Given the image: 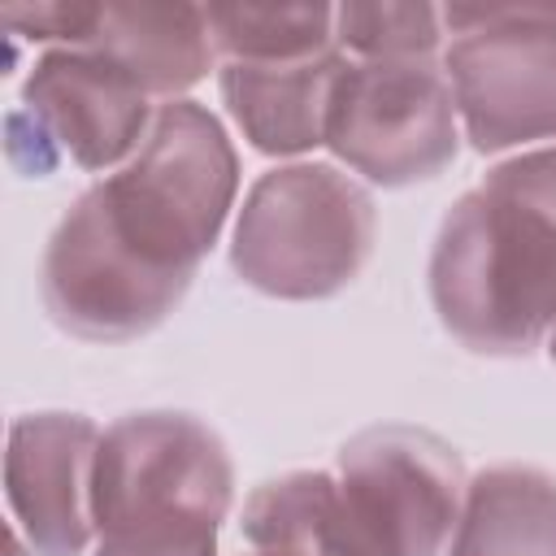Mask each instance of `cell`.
Returning <instances> with one entry per match:
<instances>
[{
    "label": "cell",
    "mask_w": 556,
    "mask_h": 556,
    "mask_svg": "<svg viewBox=\"0 0 556 556\" xmlns=\"http://www.w3.org/2000/svg\"><path fill=\"white\" fill-rule=\"evenodd\" d=\"M430 304L482 356H526L556 326V148L521 152L443 217L430 248Z\"/></svg>",
    "instance_id": "1"
},
{
    "label": "cell",
    "mask_w": 556,
    "mask_h": 556,
    "mask_svg": "<svg viewBox=\"0 0 556 556\" xmlns=\"http://www.w3.org/2000/svg\"><path fill=\"white\" fill-rule=\"evenodd\" d=\"M230 500V452L200 417L169 408L117 417L96 447L91 556H217Z\"/></svg>",
    "instance_id": "2"
},
{
    "label": "cell",
    "mask_w": 556,
    "mask_h": 556,
    "mask_svg": "<svg viewBox=\"0 0 556 556\" xmlns=\"http://www.w3.org/2000/svg\"><path fill=\"white\" fill-rule=\"evenodd\" d=\"M374 195L326 161L261 174L243 195L230 265L278 300H326L343 291L374 252Z\"/></svg>",
    "instance_id": "3"
},
{
    "label": "cell",
    "mask_w": 556,
    "mask_h": 556,
    "mask_svg": "<svg viewBox=\"0 0 556 556\" xmlns=\"http://www.w3.org/2000/svg\"><path fill=\"white\" fill-rule=\"evenodd\" d=\"M96 187L130 248L195 278L235 204L239 156L200 100H169L135 156Z\"/></svg>",
    "instance_id": "4"
},
{
    "label": "cell",
    "mask_w": 556,
    "mask_h": 556,
    "mask_svg": "<svg viewBox=\"0 0 556 556\" xmlns=\"http://www.w3.org/2000/svg\"><path fill=\"white\" fill-rule=\"evenodd\" d=\"M443 74L478 152L556 139V4H452Z\"/></svg>",
    "instance_id": "5"
},
{
    "label": "cell",
    "mask_w": 556,
    "mask_h": 556,
    "mask_svg": "<svg viewBox=\"0 0 556 556\" xmlns=\"http://www.w3.org/2000/svg\"><path fill=\"white\" fill-rule=\"evenodd\" d=\"M187 287L191 274H174L126 243L100 187H87L56 222L39 269L48 317L87 343L148 334L182 304Z\"/></svg>",
    "instance_id": "6"
},
{
    "label": "cell",
    "mask_w": 556,
    "mask_h": 556,
    "mask_svg": "<svg viewBox=\"0 0 556 556\" xmlns=\"http://www.w3.org/2000/svg\"><path fill=\"white\" fill-rule=\"evenodd\" d=\"M326 148L378 187H408L456 161V100L434 61H348Z\"/></svg>",
    "instance_id": "7"
},
{
    "label": "cell",
    "mask_w": 556,
    "mask_h": 556,
    "mask_svg": "<svg viewBox=\"0 0 556 556\" xmlns=\"http://www.w3.org/2000/svg\"><path fill=\"white\" fill-rule=\"evenodd\" d=\"M339 482L391 556H443L469 486L460 452L417 426H374L348 439Z\"/></svg>",
    "instance_id": "8"
},
{
    "label": "cell",
    "mask_w": 556,
    "mask_h": 556,
    "mask_svg": "<svg viewBox=\"0 0 556 556\" xmlns=\"http://www.w3.org/2000/svg\"><path fill=\"white\" fill-rule=\"evenodd\" d=\"M22 109L52 156L83 169L126 165L152 126L148 91L91 48H48L22 83Z\"/></svg>",
    "instance_id": "9"
},
{
    "label": "cell",
    "mask_w": 556,
    "mask_h": 556,
    "mask_svg": "<svg viewBox=\"0 0 556 556\" xmlns=\"http://www.w3.org/2000/svg\"><path fill=\"white\" fill-rule=\"evenodd\" d=\"M96 447L100 430L83 413H26L9 426L4 495L39 556H83L91 543Z\"/></svg>",
    "instance_id": "10"
},
{
    "label": "cell",
    "mask_w": 556,
    "mask_h": 556,
    "mask_svg": "<svg viewBox=\"0 0 556 556\" xmlns=\"http://www.w3.org/2000/svg\"><path fill=\"white\" fill-rule=\"evenodd\" d=\"M348 70V52L330 48L308 61L252 65L226 61L222 100L243 130V139L265 156H300L326 143L334 83Z\"/></svg>",
    "instance_id": "11"
},
{
    "label": "cell",
    "mask_w": 556,
    "mask_h": 556,
    "mask_svg": "<svg viewBox=\"0 0 556 556\" xmlns=\"http://www.w3.org/2000/svg\"><path fill=\"white\" fill-rule=\"evenodd\" d=\"M243 539L269 556H391L334 473L295 469L243 504Z\"/></svg>",
    "instance_id": "12"
},
{
    "label": "cell",
    "mask_w": 556,
    "mask_h": 556,
    "mask_svg": "<svg viewBox=\"0 0 556 556\" xmlns=\"http://www.w3.org/2000/svg\"><path fill=\"white\" fill-rule=\"evenodd\" d=\"M78 48L109 56L148 96H178L195 87L213 65V35L200 4L109 0L96 4V22Z\"/></svg>",
    "instance_id": "13"
},
{
    "label": "cell",
    "mask_w": 556,
    "mask_h": 556,
    "mask_svg": "<svg viewBox=\"0 0 556 556\" xmlns=\"http://www.w3.org/2000/svg\"><path fill=\"white\" fill-rule=\"evenodd\" d=\"M447 556H556V478L534 465L473 473Z\"/></svg>",
    "instance_id": "14"
},
{
    "label": "cell",
    "mask_w": 556,
    "mask_h": 556,
    "mask_svg": "<svg viewBox=\"0 0 556 556\" xmlns=\"http://www.w3.org/2000/svg\"><path fill=\"white\" fill-rule=\"evenodd\" d=\"M204 17L213 48L230 61L287 65L339 48L330 4H208Z\"/></svg>",
    "instance_id": "15"
},
{
    "label": "cell",
    "mask_w": 556,
    "mask_h": 556,
    "mask_svg": "<svg viewBox=\"0 0 556 556\" xmlns=\"http://www.w3.org/2000/svg\"><path fill=\"white\" fill-rule=\"evenodd\" d=\"M443 13L434 4H339L334 9V43L356 61H430L443 30Z\"/></svg>",
    "instance_id": "16"
},
{
    "label": "cell",
    "mask_w": 556,
    "mask_h": 556,
    "mask_svg": "<svg viewBox=\"0 0 556 556\" xmlns=\"http://www.w3.org/2000/svg\"><path fill=\"white\" fill-rule=\"evenodd\" d=\"M4 26L26 39H61V48H78L96 22V4L83 0H52V4H9Z\"/></svg>",
    "instance_id": "17"
},
{
    "label": "cell",
    "mask_w": 556,
    "mask_h": 556,
    "mask_svg": "<svg viewBox=\"0 0 556 556\" xmlns=\"http://www.w3.org/2000/svg\"><path fill=\"white\" fill-rule=\"evenodd\" d=\"M547 352H552V361H556V326H552V334H547Z\"/></svg>",
    "instance_id": "18"
},
{
    "label": "cell",
    "mask_w": 556,
    "mask_h": 556,
    "mask_svg": "<svg viewBox=\"0 0 556 556\" xmlns=\"http://www.w3.org/2000/svg\"><path fill=\"white\" fill-rule=\"evenodd\" d=\"M256 556H269V552H256Z\"/></svg>",
    "instance_id": "19"
}]
</instances>
